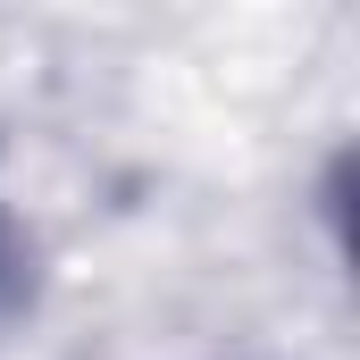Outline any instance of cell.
Listing matches in <instances>:
<instances>
[{
  "label": "cell",
  "instance_id": "1",
  "mask_svg": "<svg viewBox=\"0 0 360 360\" xmlns=\"http://www.w3.org/2000/svg\"><path fill=\"white\" fill-rule=\"evenodd\" d=\"M34 302H42V243H34L25 210L0 193V335H8Z\"/></svg>",
  "mask_w": 360,
  "mask_h": 360
}]
</instances>
